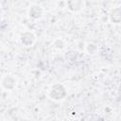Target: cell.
<instances>
[{
  "label": "cell",
  "mask_w": 121,
  "mask_h": 121,
  "mask_svg": "<svg viewBox=\"0 0 121 121\" xmlns=\"http://www.w3.org/2000/svg\"><path fill=\"white\" fill-rule=\"evenodd\" d=\"M66 95H67V90L65 86L61 83L53 84L48 91V96L54 101H60L64 99Z\"/></svg>",
  "instance_id": "1"
},
{
  "label": "cell",
  "mask_w": 121,
  "mask_h": 121,
  "mask_svg": "<svg viewBox=\"0 0 121 121\" xmlns=\"http://www.w3.org/2000/svg\"><path fill=\"white\" fill-rule=\"evenodd\" d=\"M17 85V79L12 75H5L1 78V86L4 90L11 91Z\"/></svg>",
  "instance_id": "2"
},
{
  "label": "cell",
  "mask_w": 121,
  "mask_h": 121,
  "mask_svg": "<svg viewBox=\"0 0 121 121\" xmlns=\"http://www.w3.org/2000/svg\"><path fill=\"white\" fill-rule=\"evenodd\" d=\"M36 41V36L31 31H25L20 35V42L25 46L32 45Z\"/></svg>",
  "instance_id": "3"
},
{
  "label": "cell",
  "mask_w": 121,
  "mask_h": 121,
  "mask_svg": "<svg viewBox=\"0 0 121 121\" xmlns=\"http://www.w3.org/2000/svg\"><path fill=\"white\" fill-rule=\"evenodd\" d=\"M43 14V9L40 5L34 4V5H31L30 8L28 9V16L33 20H38L42 18Z\"/></svg>",
  "instance_id": "4"
},
{
  "label": "cell",
  "mask_w": 121,
  "mask_h": 121,
  "mask_svg": "<svg viewBox=\"0 0 121 121\" xmlns=\"http://www.w3.org/2000/svg\"><path fill=\"white\" fill-rule=\"evenodd\" d=\"M67 9L72 12H79L84 7L83 0H66Z\"/></svg>",
  "instance_id": "5"
},
{
  "label": "cell",
  "mask_w": 121,
  "mask_h": 121,
  "mask_svg": "<svg viewBox=\"0 0 121 121\" xmlns=\"http://www.w3.org/2000/svg\"><path fill=\"white\" fill-rule=\"evenodd\" d=\"M109 18L112 24H121V9L113 8L110 11Z\"/></svg>",
  "instance_id": "6"
},
{
  "label": "cell",
  "mask_w": 121,
  "mask_h": 121,
  "mask_svg": "<svg viewBox=\"0 0 121 121\" xmlns=\"http://www.w3.org/2000/svg\"><path fill=\"white\" fill-rule=\"evenodd\" d=\"M52 45H53V47L56 48V49H63V48L65 47L66 44H65V42H64L62 39L58 38V39L54 40Z\"/></svg>",
  "instance_id": "7"
},
{
  "label": "cell",
  "mask_w": 121,
  "mask_h": 121,
  "mask_svg": "<svg viewBox=\"0 0 121 121\" xmlns=\"http://www.w3.org/2000/svg\"><path fill=\"white\" fill-rule=\"evenodd\" d=\"M96 49H97L96 45L94 44V43H88L87 46H86V50H87V52H88L89 54H95V51H96Z\"/></svg>",
  "instance_id": "8"
}]
</instances>
